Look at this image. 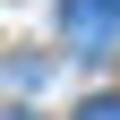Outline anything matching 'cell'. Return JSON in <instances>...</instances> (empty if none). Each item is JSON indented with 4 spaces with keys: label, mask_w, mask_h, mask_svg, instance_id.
<instances>
[{
    "label": "cell",
    "mask_w": 120,
    "mask_h": 120,
    "mask_svg": "<svg viewBox=\"0 0 120 120\" xmlns=\"http://www.w3.org/2000/svg\"><path fill=\"white\" fill-rule=\"evenodd\" d=\"M60 34H69L77 60H94L103 43L120 34V0H60Z\"/></svg>",
    "instance_id": "cell-1"
},
{
    "label": "cell",
    "mask_w": 120,
    "mask_h": 120,
    "mask_svg": "<svg viewBox=\"0 0 120 120\" xmlns=\"http://www.w3.org/2000/svg\"><path fill=\"white\" fill-rule=\"evenodd\" d=\"M77 120H120V94H86V103H77Z\"/></svg>",
    "instance_id": "cell-2"
}]
</instances>
